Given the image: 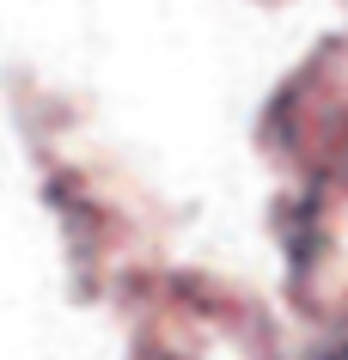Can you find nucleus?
Instances as JSON below:
<instances>
[{"instance_id": "obj_1", "label": "nucleus", "mask_w": 348, "mask_h": 360, "mask_svg": "<svg viewBox=\"0 0 348 360\" xmlns=\"http://www.w3.org/2000/svg\"><path fill=\"white\" fill-rule=\"evenodd\" d=\"M318 360H348V342H342V348H330V354H318Z\"/></svg>"}]
</instances>
